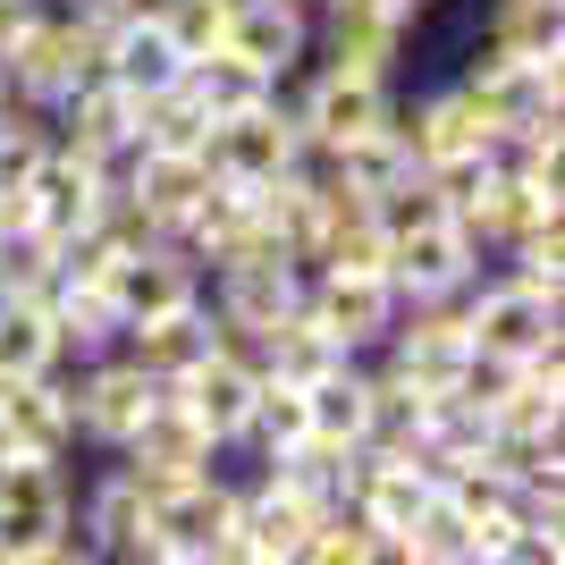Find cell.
Returning <instances> with one entry per match:
<instances>
[{
    "mask_svg": "<svg viewBox=\"0 0 565 565\" xmlns=\"http://www.w3.org/2000/svg\"><path fill=\"white\" fill-rule=\"evenodd\" d=\"M143 565H236V472L143 490Z\"/></svg>",
    "mask_w": 565,
    "mask_h": 565,
    "instance_id": "obj_1",
    "label": "cell"
},
{
    "mask_svg": "<svg viewBox=\"0 0 565 565\" xmlns=\"http://www.w3.org/2000/svg\"><path fill=\"white\" fill-rule=\"evenodd\" d=\"M279 102H287V118L305 127L312 152H347L354 136H372V127L397 118V76L338 68V60H305L296 76H279Z\"/></svg>",
    "mask_w": 565,
    "mask_h": 565,
    "instance_id": "obj_2",
    "label": "cell"
},
{
    "mask_svg": "<svg viewBox=\"0 0 565 565\" xmlns=\"http://www.w3.org/2000/svg\"><path fill=\"white\" fill-rule=\"evenodd\" d=\"M456 85L472 94L481 127H532V118H565V51H515L472 34L465 60H456Z\"/></svg>",
    "mask_w": 565,
    "mask_h": 565,
    "instance_id": "obj_3",
    "label": "cell"
},
{
    "mask_svg": "<svg viewBox=\"0 0 565 565\" xmlns=\"http://www.w3.org/2000/svg\"><path fill=\"white\" fill-rule=\"evenodd\" d=\"M0 76H9V102L51 110V102L76 94L85 76H102V25L85 18L76 0H51L43 18H34L18 43L0 51Z\"/></svg>",
    "mask_w": 565,
    "mask_h": 565,
    "instance_id": "obj_4",
    "label": "cell"
},
{
    "mask_svg": "<svg viewBox=\"0 0 565 565\" xmlns=\"http://www.w3.org/2000/svg\"><path fill=\"white\" fill-rule=\"evenodd\" d=\"M456 312H465L472 354H490V363L565 354V296H548V287H523V279H507V270H481V279L456 296Z\"/></svg>",
    "mask_w": 565,
    "mask_h": 565,
    "instance_id": "obj_5",
    "label": "cell"
},
{
    "mask_svg": "<svg viewBox=\"0 0 565 565\" xmlns=\"http://www.w3.org/2000/svg\"><path fill=\"white\" fill-rule=\"evenodd\" d=\"M203 296H212L220 330H228L236 347H262L287 312H305V262L279 254V245H245V254L203 270Z\"/></svg>",
    "mask_w": 565,
    "mask_h": 565,
    "instance_id": "obj_6",
    "label": "cell"
},
{
    "mask_svg": "<svg viewBox=\"0 0 565 565\" xmlns=\"http://www.w3.org/2000/svg\"><path fill=\"white\" fill-rule=\"evenodd\" d=\"M76 465L51 456H0V565H43V548L68 532Z\"/></svg>",
    "mask_w": 565,
    "mask_h": 565,
    "instance_id": "obj_7",
    "label": "cell"
},
{
    "mask_svg": "<svg viewBox=\"0 0 565 565\" xmlns=\"http://www.w3.org/2000/svg\"><path fill=\"white\" fill-rule=\"evenodd\" d=\"M414 43H423V18L405 0H321L312 9V60H338V68L405 76Z\"/></svg>",
    "mask_w": 565,
    "mask_h": 565,
    "instance_id": "obj_8",
    "label": "cell"
},
{
    "mask_svg": "<svg viewBox=\"0 0 565 565\" xmlns=\"http://www.w3.org/2000/svg\"><path fill=\"white\" fill-rule=\"evenodd\" d=\"M0 456H51V465L85 456V439H76V363L0 380Z\"/></svg>",
    "mask_w": 565,
    "mask_h": 565,
    "instance_id": "obj_9",
    "label": "cell"
},
{
    "mask_svg": "<svg viewBox=\"0 0 565 565\" xmlns=\"http://www.w3.org/2000/svg\"><path fill=\"white\" fill-rule=\"evenodd\" d=\"M481 270H490V254L472 245V228L456 212L388 236V287H397L405 305H448V296H465Z\"/></svg>",
    "mask_w": 565,
    "mask_h": 565,
    "instance_id": "obj_10",
    "label": "cell"
},
{
    "mask_svg": "<svg viewBox=\"0 0 565 565\" xmlns=\"http://www.w3.org/2000/svg\"><path fill=\"white\" fill-rule=\"evenodd\" d=\"M305 127L287 118V102H254V110H228L212 118V136H203V161L220 169V178H236V186H270V178H287V169H305Z\"/></svg>",
    "mask_w": 565,
    "mask_h": 565,
    "instance_id": "obj_11",
    "label": "cell"
},
{
    "mask_svg": "<svg viewBox=\"0 0 565 565\" xmlns=\"http://www.w3.org/2000/svg\"><path fill=\"white\" fill-rule=\"evenodd\" d=\"M152 397H161V380L143 372L127 347L76 363V439H85V456H110L118 439L152 414Z\"/></svg>",
    "mask_w": 565,
    "mask_h": 565,
    "instance_id": "obj_12",
    "label": "cell"
},
{
    "mask_svg": "<svg viewBox=\"0 0 565 565\" xmlns=\"http://www.w3.org/2000/svg\"><path fill=\"white\" fill-rule=\"evenodd\" d=\"M110 456H118L127 472H136L143 490H161V481H194V472L228 465V448H220V439H212L203 423H194V414H186L178 397H169V388L152 397V414H143V423L127 430V439H118Z\"/></svg>",
    "mask_w": 565,
    "mask_h": 565,
    "instance_id": "obj_13",
    "label": "cell"
},
{
    "mask_svg": "<svg viewBox=\"0 0 565 565\" xmlns=\"http://www.w3.org/2000/svg\"><path fill=\"white\" fill-rule=\"evenodd\" d=\"M51 143H68V152H85V161L102 169V178H118V169L136 161V94L127 85H110V76H85L76 94L51 102Z\"/></svg>",
    "mask_w": 565,
    "mask_h": 565,
    "instance_id": "obj_14",
    "label": "cell"
},
{
    "mask_svg": "<svg viewBox=\"0 0 565 565\" xmlns=\"http://www.w3.org/2000/svg\"><path fill=\"white\" fill-rule=\"evenodd\" d=\"M312 523L321 515L287 490L279 472H262V465L236 472V565H305Z\"/></svg>",
    "mask_w": 565,
    "mask_h": 565,
    "instance_id": "obj_15",
    "label": "cell"
},
{
    "mask_svg": "<svg viewBox=\"0 0 565 565\" xmlns=\"http://www.w3.org/2000/svg\"><path fill=\"white\" fill-rule=\"evenodd\" d=\"M372 363L405 372L423 397L456 388V380H465V363H472V338H465V312H456V296H448V305H405V312H397V330L380 338Z\"/></svg>",
    "mask_w": 565,
    "mask_h": 565,
    "instance_id": "obj_16",
    "label": "cell"
},
{
    "mask_svg": "<svg viewBox=\"0 0 565 565\" xmlns=\"http://www.w3.org/2000/svg\"><path fill=\"white\" fill-rule=\"evenodd\" d=\"M68 523L85 532L94 565H102V557L143 565V481L118 465V456H94V465L76 472V507H68Z\"/></svg>",
    "mask_w": 565,
    "mask_h": 565,
    "instance_id": "obj_17",
    "label": "cell"
},
{
    "mask_svg": "<svg viewBox=\"0 0 565 565\" xmlns=\"http://www.w3.org/2000/svg\"><path fill=\"white\" fill-rule=\"evenodd\" d=\"M169 397L186 405V414L212 430L220 448H236V439H245V414H254V397H262V363H254V347L220 338L203 363H186V372L169 380Z\"/></svg>",
    "mask_w": 565,
    "mask_h": 565,
    "instance_id": "obj_18",
    "label": "cell"
},
{
    "mask_svg": "<svg viewBox=\"0 0 565 565\" xmlns=\"http://www.w3.org/2000/svg\"><path fill=\"white\" fill-rule=\"evenodd\" d=\"M305 312L321 330H338L354 354H380V338L397 330L405 296L388 287V270H305Z\"/></svg>",
    "mask_w": 565,
    "mask_h": 565,
    "instance_id": "obj_19",
    "label": "cell"
},
{
    "mask_svg": "<svg viewBox=\"0 0 565 565\" xmlns=\"http://www.w3.org/2000/svg\"><path fill=\"white\" fill-rule=\"evenodd\" d=\"M102 287H110V305L127 312V321H152V312L194 305V296H203V262H194L178 236H161V245H136V254H118Z\"/></svg>",
    "mask_w": 565,
    "mask_h": 565,
    "instance_id": "obj_20",
    "label": "cell"
},
{
    "mask_svg": "<svg viewBox=\"0 0 565 565\" xmlns=\"http://www.w3.org/2000/svg\"><path fill=\"white\" fill-rule=\"evenodd\" d=\"M397 127L405 143H414V161H456V152H490V127H481V110H472V94L456 85V76H439V85H423V94H405L397 85Z\"/></svg>",
    "mask_w": 565,
    "mask_h": 565,
    "instance_id": "obj_21",
    "label": "cell"
},
{
    "mask_svg": "<svg viewBox=\"0 0 565 565\" xmlns=\"http://www.w3.org/2000/svg\"><path fill=\"white\" fill-rule=\"evenodd\" d=\"M228 51L254 60L270 85L312 60V0H228Z\"/></svg>",
    "mask_w": 565,
    "mask_h": 565,
    "instance_id": "obj_22",
    "label": "cell"
},
{
    "mask_svg": "<svg viewBox=\"0 0 565 565\" xmlns=\"http://www.w3.org/2000/svg\"><path fill=\"white\" fill-rule=\"evenodd\" d=\"M220 338H228V330H220L212 296H194V305H169V312H152V321H127V338H118V347H127L143 372L169 388V380L186 372V363H203Z\"/></svg>",
    "mask_w": 565,
    "mask_h": 565,
    "instance_id": "obj_23",
    "label": "cell"
},
{
    "mask_svg": "<svg viewBox=\"0 0 565 565\" xmlns=\"http://www.w3.org/2000/svg\"><path fill=\"white\" fill-rule=\"evenodd\" d=\"M212 178L220 169L203 161V152H169V143H136V161L118 169V186H136V203L161 220V228H178V220L212 194Z\"/></svg>",
    "mask_w": 565,
    "mask_h": 565,
    "instance_id": "obj_24",
    "label": "cell"
},
{
    "mask_svg": "<svg viewBox=\"0 0 565 565\" xmlns=\"http://www.w3.org/2000/svg\"><path fill=\"white\" fill-rule=\"evenodd\" d=\"M472 228V245H481V254H507V245H515L523 228H541V220H565V194L557 186H523V178H490V186L472 194L465 212H456Z\"/></svg>",
    "mask_w": 565,
    "mask_h": 565,
    "instance_id": "obj_25",
    "label": "cell"
},
{
    "mask_svg": "<svg viewBox=\"0 0 565 565\" xmlns=\"http://www.w3.org/2000/svg\"><path fill=\"white\" fill-rule=\"evenodd\" d=\"M43 305H51V330H60V363H94L127 338V312L110 305L102 279H60Z\"/></svg>",
    "mask_w": 565,
    "mask_h": 565,
    "instance_id": "obj_26",
    "label": "cell"
},
{
    "mask_svg": "<svg viewBox=\"0 0 565 565\" xmlns=\"http://www.w3.org/2000/svg\"><path fill=\"white\" fill-rule=\"evenodd\" d=\"M363 363H372V354H363ZM423 414H430L423 388L405 372H388V363H372V388H363V448L372 456H423Z\"/></svg>",
    "mask_w": 565,
    "mask_h": 565,
    "instance_id": "obj_27",
    "label": "cell"
},
{
    "mask_svg": "<svg viewBox=\"0 0 565 565\" xmlns=\"http://www.w3.org/2000/svg\"><path fill=\"white\" fill-rule=\"evenodd\" d=\"M178 68H186V60H178V43L161 34V18H136V25H110V34H102V76L127 85L136 102L178 85Z\"/></svg>",
    "mask_w": 565,
    "mask_h": 565,
    "instance_id": "obj_28",
    "label": "cell"
},
{
    "mask_svg": "<svg viewBox=\"0 0 565 565\" xmlns=\"http://www.w3.org/2000/svg\"><path fill=\"white\" fill-rule=\"evenodd\" d=\"M178 85H186V102H194L203 118L254 110V102H270V94H279V85H270V76H262L254 60H236L228 43H220V51H194L186 68H178Z\"/></svg>",
    "mask_w": 565,
    "mask_h": 565,
    "instance_id": "obj_29",
    "label": "cell"
},
{
    "mask_svg": "<svg viewBox=\"0 0 565 565\" xmlns=\"http://www.w3.org/2000/svg\"><path fill=\"white\" fill-rule=\"evenodd\" d=\"M60 363V330H51L43 296H0V380L51 372Z\"/></svg>",
    "mask_w": 565,
    "mask_h": 565,
    "instance_id": "obj_30",
    "label": "cell"
},
{
    "mask_svg": "<svg viewBox=\"0 0 565 565\" xmlns=\"http://www.w3.org/2000/svg\"><path fill=\"white\" fill-rule=\"evenodd\" d=\"M472 34L515 43V51H565V0H481Z\"/></svg>",
    "mask_w": 565,
    "mask_h": 565,
    "instance_id": "obj_31",
    "label": "cell"
},
{
    "mask_svg": "<svg viewBox=\"0 0 565 565\" xmlns=\"http://www.w3.org/2000/svg\"><path fill=\"white\" fill-rule=\"evenodd\" d=\"M490 270H507V279H523V287H548V296H565V220L523 228L515 245L490 262Z\"/></svg>",
    "mask_w": 565,
    "mask_h": 565,
    "instance_id": "obj_32",
    "label": "cell"
},
{
    "mask_svg": "<svg viewBox=\"0 0 565 565\" xmlns=\"http://www.w3.org/2000/svg\"><path fill=\"white\" fill-rule=\"evenodd\" d=\"M161 34L178 43V60L228 43V0H161Z\"/></svg>",
    "mask_w": 565,
    "mask_h": 565,
    "instance_id": "obj_33",
    "label": "cell"
},
{
    "mask_svg": "<svg viewBox=\"0 0 565 565\" xmlns=\"http://www.w3.org/2000/svg\"><path fill=\"white\" fill-rule=\"evenodd\" d=\"M43 152H51V118L25 110V102H9V110H0V186H18Z\"/></svg>",
    "mask_w": 565,
    "mask_h": 565,
    "instance_id": "obj_34",
    "label": "cell"
},
{
    "mask_svg": "<svg viewBox=\"0 0 565 565\" xmlns=\"http://www.w3.org/2000/svg\"><path fill=\"white\" fill-rule=\"evenodd\" d=\"M43 9H51V0H0V51H9V43H18V34H25V25H34V18H43Z\"/></svg>",
    "mask_w": 565,
    "mask_h": 565,
    "instance_id": "obj_35",
    "label": "cell"
},
{
    "mask_svg": "<svg viewBox=\"0 0 565 565\" xmlns=\"http://www.w3.org/2000/svg\"><path fill=\"white\" fill-rule=\"evenodd\" d=\"M405 9H414V18H423V25H430V9H448V0H405Z\"/></svg>",
    "mask_w": 565,
    "mask_h": 565,
    "instance_id": "obj_36",
    "label": "cell"
},
{
    "mask_svg": "<svg viewBox=\"0 0 565 565\" xmlns=\"http://www.w3.org/2000/svg\"><path fill=\"white\" fill-rule=\"evenodd\" d=\"M0 110H9V76H0Z\"/></svg>",
    "mask_w": 565,
    "mask_h": 565,
    "instance_id": "obj_37",
    "label": "cell"
},
{
    "mask_svg": "<svg viewBox=\"0 0 565 565\" xmlns=\"http://www.w3.org/2000/svg\"><path fill=\"white\" fill-rule=\"evenodd\" d=\"M312 9H321V0H312Z\"/></svg>",
    "mask_w": 565,
    "mask_h": 565,
    "instance_id": "obj_38",
    "label": "cell"
}]
</instances>
